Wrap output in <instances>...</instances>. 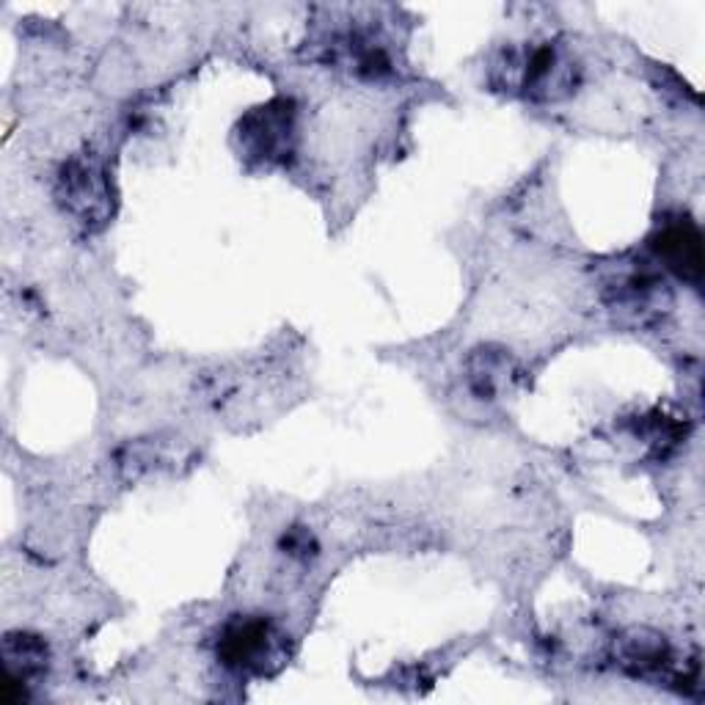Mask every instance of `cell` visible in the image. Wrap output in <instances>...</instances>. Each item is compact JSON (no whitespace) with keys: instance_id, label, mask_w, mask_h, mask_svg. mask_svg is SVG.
I'll list each match as a JSON object with an SVG mask.
<instances>
[{"instance_id":"6da1fadb","label":"cell","mask_w":705,"mask_h":705,"mask_svg":"<svg viewBox=\"0 0 705 705\" xmlns=\"http://www.w3.org/2000/svg\"><path fill=\"white\" fill-rule=\"evenodd\" d=\"M659 251L670 259L672 268L683 276H700L703 270V251H700V237L689 230H670L659 240Z\"/></svg>"}]
</instances>
